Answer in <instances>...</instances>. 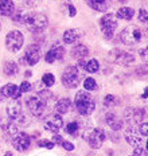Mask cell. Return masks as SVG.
<instances>
[{
  "label": "cell",
  "instance_id": "obj_44",
  "mask_svg": "<svg viewBox=\"0 0 148 156\" xmlns=\"http://www.w3.org/2000/svg\"><path fill=\"white\" fill-rule=\"evenodd\" d=\"M125 2H127V0H120V3H125Z\"/></svg>",
  "mask_w": 148,
  "mask_h": 156
},
{
  "label": "cell",
  "instance_id": "obj_7",
  "mask_svg": "<svg viewBox=\"0 0 148 156\" xmlns=\"http://www.w3.org/2000/svg\"><path fill=\"white\" fill-rule=\"evenodd\" d=\"M26 105H27L28 110L31 112V115L35 117H42L46 110V100H43L39 96H31L27 98L26 101Z\"/></svg>",
  "mask_w": 148,
  "mask_h": 156
},
{
  "label": "cell",
  "instance_id": "obj_36",
  "mask_svg": "<svg viewBox=\"0 0 148 156\" xmlns=\"http://www.w3.org/2000/svg\"><path fill=\"white\" fill-rule=\"evenodd\" d=\"M38 145H39V147H44L47 149H53L55 144H54L53 141H50V140H41L39 143H38Z\"/></svg>",
  "mask_w": 148,
  "mask_h": 156
},
{
  "label": "cell",
  "instance_id": "obj_14",
  "mask_svg": "<svg viewBox=\"0 0 148 156\" xmlns=\"http://www.w3.org/2000/svg\"><path fill=\"white\" fill-rule=\"evenodd\" d=\"M0 94H2V97H4V98L19 100L22 92H20V89H19V86H16L15 83H7V85H4L0 89Z\"/></svg>",
  "mask_w": 148,
  "mask_h": 156
},
{
  "label": "cell",
  "instance_id": "obj_17",
  "mask_svg": "<svg viewBox=\"0 0 148 156\" xmlns=\"http://www.w3.org/2000/svg\"><path fill=\"white\" fill-rule=\"evenodd\" d=\"M83 30L81 28H70V30H66L63 32V41H65L66 44H73L78 41L79 38L83 37Z\"/></svg>",
  "mask_w": 148,
  "mask_h": 156
},
{
  "label": "cell",
  "instance_id": "obj_28",
  "mask_svg": "<svg viewBox=\"0 0 148 156\" xmlns=\"http://www.w3.org/2000/svg\"><path fill=\"white\" fill-rule=\"evenodd\" d=\"M65 131L72 136H77L79 133V122L78 121H72L65 126Z\"/></svg>",
  "mask_w": 148,
  "mask_h": 156
},
{
  "label": "cell",
  "instance_id": "obj_15",
  "mask_svg": "<svg viewBox=\"0 0 148 156\" xmlns=\"http://www.w3.org/2000/svg\"><path fill=\"white\" fill-rule=\"evenodd\" d=\"M63 54H65V48H63V46L54 44V46L46 53L44 59H46L47 63H53V62H55V61H58V59H62Z\"/></svg>",
  "mask_w": 148,
  "mask_h": 156
},
{
  "label": "cell",
  "instance_id": "obj_45",
  "mask_svg": "<svg viewBox=\"0 0 148 156\" xmlns=\"http://www.w3.org/2000/svg\"><path fill=\"white\" fill-rule=\"evenodd\" d=\"M147 151H148V140H147Z\"/></svg>",
  "mask_w": 148,
  "mask_h": 156
},
{
  "label": "cell",
  "instance_id": "obj_11",
  "mask_svg": "<svg viewBox=\"0 0 148 156\" xmlns=\"http://www.w3.org/2000/svg\"><path fill=\"white\" fill-rule=\"evenodd\" d=\"M39 59H41L39 47L31 44V46L26 50V55L23 58H20V62L22 63H27L28 66H34V65H37L38 62H39Z\"/></svg>",
  "mask_w": 148,
  "mask_h": 156
},
{
  "label": "cell",
  "instance_id": "obj_46",
  "mask_svg": "<svg viewBox=\"0 0 148 156\" xmlns=\"http://www.w3.org/2000/svg\"><path fill=\"white\" fill-rule=\"evenodd\" d=\"M146 26H147V30H148V22H147V23H146Z\"/></svg>",
  "mask_w": 148,
  "mask_h": 156
},
{
  "label": "cell",
  "instance_id": "obj_41",
  "mask_svg": "<svg viewBox=\"0 0 148 156\" xmlns=\"http://www.w3.org/2000/svg\"><path fill=\"white\" fill-rule=\"evenodd\" d=\"M77 14V9L74 8V5L73 4H69V15L70 16H76Z\"/></svg>",
  "mask_w": 148,
  "mask_h": 156
},
{
  "label": "cell",
  "instance_id": "obj_22",
  "mask_svg": "<svg viewBox=\"0 0 148 156\" xmlns=\"http://www.w3.org/2000/svg\"><path fill=\"white\" fill-rule=\"evenodd\" d=\"M15 11V4L12 0H0V14L4 16H12Z\"/></svg>",
  "mask_w": 148,
  "mask_h": 156
},
{
  "label": "cell",
  "instance_id": "obj_12",
  "mask_svg": "<svg viewBox=\"0 0 148 156\" xmlns=\"http://www.w3.org/2000/svg\"><path fill=\"white\" fill-rule=\"evenodd\" d=\"M12 145L16 151H20V152H24L27 151L28 148L31 147V137L27 135V133L22 132V133H18L14 139H12Z\"/></svg>",
  "mask_w": 148,
  "mask_h": 156
},
{
  "label": "cell",
  "instance_id": "obj_21",
  "mask_svg": "<svg viewBox=\"0 0 148 156\" xmlns=\"http://www.w3.org/2000/svg\"><path fill=\"white\" fill-rule=\"evenodd\" d=\"M89 55V48L85 46V44H77V46L73 47L72 50V57L74 59L82 61L83 58H86Z\"/></svg>",
  "mask_w": 148,
  "mask_h": 156
},
{
  "label": "cell",
  "instance_id": "obj_9",
  "mask_svg": "<svg viewBox=\"0 0 148 156\" xmlns=\"http://www.w3.org/2000/svg\"><path fill=\"white\" fill-rule=\"evenodd\" d=\"M108 59L112 61V62H115V63L124 65V66H128V65L135 62L133 55H132L131 53H128V51L120 50V48H115V50H112L108 55Z\"/></svg>",
  "mask_w": 148,
  "mask_h": 156
},
{
  "label": "cell",
  "instance_id": "obj_5",
  "mask_svg": "<svg viewBox=\"0 0 148 156\" xmlns=\"http://www.w3.org/2000/svg\"><path fill=\"white\" fill-rule=\"evenodd\" d=\"M61 80H62L63 86L69 87V89H76L81 82V76H79V71L76 66H67L63 70Z\"/></svg>",
  "mask_w": 148,
  "mask_h": 156
},
{
  "label": "cell",
  "instance_id": "obj_32",
  "mask_svg": "<svg viewBox=\"0 0 148 156\" xmlns=\"http://www.w3.org/2000/svg\"><path fill=\"white\" fill-rule=\"evenodd\" d=\"M118 102H120V101H118L117 97L113 96V94H108V96H105V98H104V104L107 106H109V108H111V106L117 105Z\"/></svg>",
  "mask_w": 148,
  "mask_h": 156
},
{
  "label": "cell",
  "instance_id": "obj_1",
  "mask_svg": "<svg viewBox=\"0 0 148 156\" xmlns=\"http://www.w3.org/2000/svg\"><path fill=\"white\" fill-rule=\"evenodd\" d=\"M23 24L27 27L28 31L34 32V34H39L47 28L49 19L46 15L41 14V12H28L23 16Z\"/></svg>",
  "mask_w": 148,
  "mask_h": 156
},
{
  "label": "cell",
  "instance_id": "obj_29",
  "mask_svg": "<svg viewBox=\"0 0 148 156\" xmlns=\"http://www.w3.org/2000/svg\"><path fill=\"white\" fill-rule=\"evenodd\" d=\"M12 121L15 122L16 125H20V126H28L30 125V117H28L26 113H20L16 119H14Z\"/></svg>",
  "mask_w": 148,
  "mask_h": 156
},
{
  "label": "cell",
  "instance_id": "obj_4",
  "mask_svg": "<svg viewBox=\"0 0 148 156\" xmlns=\"http://www.w3.org/2000/svg\"><path fill=\"white\" fill-rule=\"evenodd\" d=\"M83 139L88 141L90 148L98 149V148H101L102 143L107 139V133L101 128H90V129H88V131H85Z\"/></svg>",
  "mask_w": 148,
  "mask_h": 156
},
{
  "label": "cell",
  "instance_id": "obj_27",
  "mask_svg": "<svg viewBox=\"0 0 148 156\" xmlns=\"http://www.w3.org/2000/svg\"><path fill=\"white\" fill-rule=\"evenodd\" d=\"M4 73H5V76H8V77L16 76L19 73V66L15 62H12V61H8V62L4 63Z\"/></svg>",
  "mask_w": 148,
  "mask_h": 156
},
{
  "label": "cell",
  "instance_id": "obj_23",
  "mask_svg": "<svg viewBox=\"0 0 148 156\" xmlns=\"http://www.w3.org/2000/svg\"><path fill=\"white\" fill-rule=\"evenodd\" d=\"M70 109H72V101L69 98H61L55 104V113L58 115H65V113L70 112Z\"/></svg>",
  "mask_w": 148,
  "mask_h": 156
},
{
  "label": "cell",
  "instance_id": "obj_18",
  "mask_svg": "<svg viewBox=\"0 0 148 156\" xmlns=\"http://www.w3.org/2000/svg\"><path fill=\"white\" fill-rule=\"evenodd\" d=\"M2 132H3V136H4V139H7V140H12V139H14L15 136L18 135L16 124H15V122L12 121L11 119H9L7 122H4V124L2 125Z\"/></svg>",
  "mask_w": 148,
  "mask_h": 156
},
{
  "label": "cell",
  "instance_id": "obj_8",
  "mask_svg": "<svg viewBox=\"0 0 148 156\" xmlns=\"http://www.w3.org/2000/svg\"><path fill=\"white\" fill-rule=\"evenodd\" d=\"M23 43H24V37L20 31H9L5 37V46L9 51L12 53H16L19 51L22 47H23Z\"/></svg>",
  "mask_w": 148,
  "mask_h": 156
},
{
  "label": "cell",
  "instance_id": "obj_2",
  "mask_svg": "<svg viewBox=\"0 0 148 156\" xmlns=\"http://www.w3.org/2000/svg\"><path fill=\"white\" fill-rule=\"evenodd\" d=\"M74 105L77 112L81 116H90L96 108V102L93 96L86 90H79L74 97Z\"/></svg>",
  "mask_w": 148,
  "mask_h": 156
},
{
  "label": "cell",
  "instance_id": "obj_39",
  "mask_svg": "<svg viewBox=\"0 0 148 156\" xmlns=\"http://www.w3.org/2000/svg\"><path fill=\"white\" fill-rule=\"evenodd\" d=\"M51 141H53L54 143V144H62V143H63V137H62V136H61V135H57V133H55V135H54V137H53V140H51Z\"/></svg>",
  "mask_w": 148,
  "mask_h": 156
},
{
  "label": "cell",
  "instance_id": "obj_42",
  "mask_svg": "<svg viewBox=\"0 0 148 156\" xmlns=\"http://www.w3.org/2000/svg\"><path fill=\"white\" fill-rule=\"evenodd\" d=\"M148 97V87H146V90H144V94H143V98H147Z\"/></svg>",
  "mask_w": 148,
  "mask_h": 156
},
{
  "label": "cell",
  "instance_id": "obj_16",
  "mask_svg": "<svg viewBox=\"0 0 148 156\" xmlns=\"http://www.w3.org/2000/svg\"><path fill=\"white\" fill-rule=\"evenodd\" d=\"M105 121H107V124L109 125V128L112 131H120L124 126V121L113 112H108L105 115Z\"/></svg>",
  "mask_w": 148,
  "mask_h": 156
},
{
  "label": "cell",
  "instance_id": "obj_35",
  "mask_svg": "<svg viewBox=\"0 0 148 156\" xmlns=\"http://www.w3.org/2000/svg\"><path fill=\"white\" fill-rule=\"evenodd\" d=\"M19 89H20V92H22V93H27V92H30V90L33 89V85H31L30 82H27V81H24V82H22V83H20Z\"/></svg>",
  "mask_w": 148,
  "mask_h": 156
},
{
  "label": "cell",
  "instance_id": "obj_10",
  "mask_svg": "<svg viewBox=\"0 0 148 156\" xmlns=\"http://www.w3.org/2000/svg\"><path fill=\"white\" fill-rule=\"evenodd\" d=\"M63 121H62V117H61L58 113H51V115L46 116L43 120V126L46 131H49L51 133H55L62 128Z\"/></svg>",
  "mask_w": 148,
  "mask_h": 156
},
{
  "label": "cell",
  "instance_id": "obj_24",
  "mask_svg": "<svg viewBox=\"0 0 148 156\" xmlns=\"http://www.w3.org/2000/svg\"><path fill=\"white\" fill-rule=\"evenodd\" d=\"M125 140L129 145H133V147H141V139L139 136H135L133 133V128H128L127 132H125Z\"/></svg>",
  "mask_w": 148,
  "mask_h": 156
},
{
  "label": "cell",
  "instance_id": "obj_48",
  "mask_svg": "<svg viewBox=\"0 0 148 156\" xmlns=\"http://www.w3.org/2000/svg\"><path fill=\"white\" fill-rule=\"evenodd\" d=\"M0 120H2V117H0Z\"/></svg>",
  "mask_w": 148,
  "mask_h": 156
},
{
  "label": "cell",
  "instance_id": "obj_34",
  "mask_svg": "<svg viewBox=\"0 0 148 156\" xmlns=\"http://www.w3.org/2000/svg\"><path fill=\"white\" fill-rule=\"evenodd\" d=\"M139 20L141 22V23H147V22H148V12H147V9H144V8L139 9Z\"/></svg>",
  "mask_w": 148,
  "mask_h": 156
},
{
  "label": "cell",
  "instance_id": "obj_26",
  "mask_svg": "<svg viewBox=\"0 0 148 156\" xmlns=\"http://www.w3.org/2000/svg\"><path fill=\"white\" fill-rule=\"evenodd\" d=\"M133 14H135V9L131 8V7H121L117 9L116 12V18L118 19H124V20H131L133 18Z\"/></svg>",
  "mask_w": 148,
  "mask_h": 156
},
{
  "label": "cell",
  "instance_id": "obj_33",
  "mask_svg": "<svg viewBox=\"0 0 148 156\" xmlns=\"http://www.w3.org/2000/svg\"><path fill=\"white\" fill-rule=\"evenodd\" d=\"M137 132L141 136H148V122H141V124L137 126Z\"/></svg>",
  "mask_w": 148,
  "mask_h": 156
},
{
  "label": "cell",
  "instance_id": "obj_13",
  "mask_svg": "<svg viewBox=\"0 0 148 156\" xmlns=\"http://www.w3.org/2000/svg\"><path fill=\"white\" fill-rule=\"evenodd\" d=\"M124 116L129 122L136 124V122H140L146 117V110L141 108H127L124 112Z\"/></svg>",
  "mask_w": 148,
  "mask_h": 156
},
{
  "label": "cell",
  "instance_id": "obj_38",
  "mask_svg": "<svg viewBox=\"0 0 148 156\" xmlns=\"http://www.w3.org/2000/svg\"><path fill=\"white\" fill-rule=\"evenodd\" d=\"M24 4L27 5V7H35V5H38L42 0H23Z\"/></svg>",
  "mask_w": 148,
  "mask_h": 156
},
{
  "label": "cell",
  "instance_id": "obj_20",
  "mask_svg": "<svg viewBox=\"0 0 148 156\" xmlns=\"http://www.w3.org/2000/svg\"><path fill=\"white\" fill-rule=\"evenodd\" d=\"M85 3L90 8L94 9V11L105 12V11H108L109 4H111V0H85Z\"/></svg>",
  "mask_w": 148,
  "mask_h": 156
},
{
  "label": "cell",
  "instance_id": "obj_47",
  "mask_svg": "<svg viewBox=\"0 0 148 156\" xmlns=\"http://www.w3.org/2000/svg\"><path fill=\"white\" fill-rule=\"evenodd\" d=\"M0 31H2V24H0Z\"/></svg>",
  "mask_w": 148,
  "mask_h": 156
},
{
  "label": "cell",
  "instance_id": "obj_3",
  "mask_svg": "<svg viewBox=\"0 0 148 156\" xmlns=\"http://www.w3.org/2000/svg\"><path fill=\"white\" fill-rule=\"evenodd\" d=\"M120 39L127 46H136L143 39V31L137 26H128L120 32Z\"/></svg>",
  "mask_w": 148,
  "mask_h": 156
},
{
  "label": "cell",
  "instance_id": "obj_31",
  "mask_svg": "<svg viewBox=\"0 0 148 156\" xmlns=\"http://www.w3.org/2000/svg\"><path fill=\"white\" fill-rule=\"evenodd\" d=\"M42 82L44 83V86L51 87L54 85V82H55V78H54V76L51 73H46L43 77H42Z\"/></svg>",
  "mask_w": 148,
  "mask_h": 156
},
{
  "label": "cell",
  "instance_id": "obj_37",
  "mask_svg": "<svg viewBox=\"0 0 148 156\" xmlns=\"http://www.w3.org/2000/svg\"><path fill=\"white\" fill-rule=\"evenodd\" d=\"M139 54H140L141 59L146 61V62H148V46L144 47V48H141V50L139 51Z\"/></svg>",
  "mask_w": 148,
  "mask_h": 156
},
{
  "label": "cell",
  "instance_id": "obj_25",
  "mask_svg": "<svg viewBox=\"0 0 148 156\" xmlns=\"http://www.w3.org/2000/svg\"><path fill=\"white\" fill-rule=\"evenodd\" d=\"M79 65H81V66H83V69H85L86 71H88V73H97L98 71V69H100V63H98V61L97 59H94V58H93V59H89L88 62H85V61H79Z\"/></svg>",
  "mask_w": 148,
  "mask_h": 156
},
{
  "label": "cell",
  "instance_id": "obj_19",
  "mask_svg": "<svg viewBox=\"0 0 148 156\" xmlns=\"http://www.w3.org/2000/svg\"><path fill=\"white\" fill-rule=\"evenodd\" d=\"M7 115L11 120L16 119V117L22 113V102L19 100H11L8 104H7Z\"/></svg>",
  "mask_w": 148,
  "mask_h": 156
},
{
  "label": "cell",
  "instance_id": "obj_43",
  "mask_svg": "<svg viewBox=\"0 0 148 156\" xmlns=\"http://www.w3.org/2000/svg\"><path fill=\"white\" fill-rule=\"evenodd\" d=\"M4 156H14V155H12V152H5Z\"/></svg>",
  "mask_w": 148,
  "mask_h": 156
},
{
  "label": "cell",
  "instance_id": "obj_40",
  "mask_svg": "<svg viewBox=\"0 0 148 156\" xmlns=\"http://www.w3.org/2000/svg\"><path fill=\"white\" fill-rule=\"evenodd\" d=\"M61 145H62V147L65 148L66 151H73V149H74V145H73L70 141H65V140H63V143H62Z\"/></svg>",
  "mask_w": 148,
  "mask_h": 156
},
{
  "label": "cell",
  "instance_id": "obj_6",
  "mask_svg": "<svg viewBox=\"0 0 148 156\" xmlns=\"http://www.w3.org/2000/svg\"><path fill=\"white\" fill-rule=\"evenodd\" d=\"M100 30H101L102 35H104L105 38L111 39L113 37V32L117 28V18H116L115 14H105L102 16L101 19H100Z\"/></svg>",
  "mask_w": 148,
  "mask_h": 156
},
{
  "label": "cell",
  "instance_id": "obj_30",
  "mask_svg": "<svg viewBox=\"0 0 148 156\" xmlns=\"http://www.w3.org/2000/svg\"><path fill=\"white\" fill-rule=\"evenodd\" d=\"M83 87H85L86 92L96 90V89H97V82H96L94 78H86V80L83 81Z\"/></svg>",
  "mask_w": 148,
  "mask_h": 156
}]
</instances>
